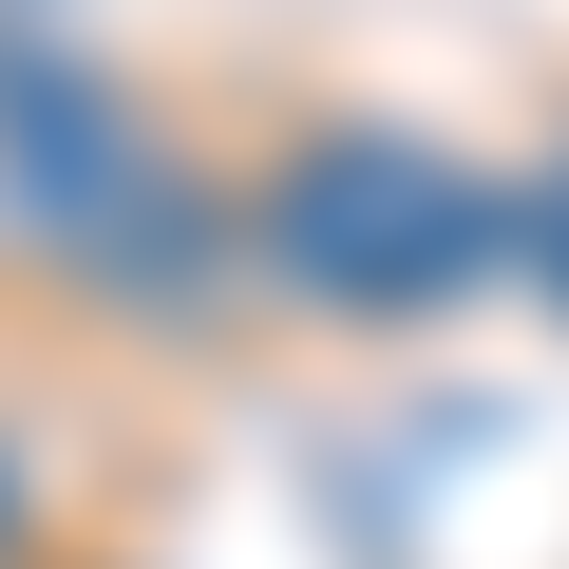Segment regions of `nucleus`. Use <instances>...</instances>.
I'll use <instances>...</instances> for the list:
<instances>
[{"mask_svg":"<svg viewBox=\"0 0 569 569\" xmlns=\"http://www.w3.org/2000/svg\"><path fill=\"white\" fill-rule=\"evenodd\" d=\"M512 247H531V266H550V305H569V171H550V190H531V228H512Z\"/></svg>","mask_w":569,"mask_h":569,"instance_id":"obj_2","label":"nucleus"},{"mask_svg":"<svg viewBox=\"0 0 569 569\" xmlns=\"http://www.w3.org/2000/svg\"><path fill=\"white\" fill-rule=\"evenodd\" d=\"M493 247H512L493 171H456V152H418V133H323V152L266 171V266L305 284V305H342V323L456 305Z\"/></svg>","mask_w":569,"mask_h":569,"instance_id":"obj_1","label":"nucleus"},{"mask_svg":"<svg viewBox=\"0 0 569 569\" xmlns=\"http://www.w3.org/2000/svg\"><path fill=\"white\" fill-rule=\"evenodd\" d=\"M0 550H20V456H0Z\"/></svg>","mask_w":569,"mask_h":569,"instance_id":"obj_3","label":"nucleus"}]
</instances>
